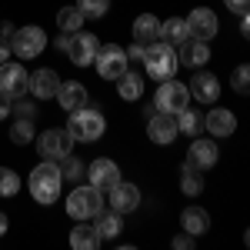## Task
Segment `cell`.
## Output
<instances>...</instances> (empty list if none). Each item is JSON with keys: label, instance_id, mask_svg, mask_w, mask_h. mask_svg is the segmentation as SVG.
<instances>
[{"label": "cell", "instance_id": "836d02e7", "mask_svg": "<svg viewBox=\"0 0 250 250\" xmlns=\"http://www.w3.org/2000/svg\"><path fill=\"white\" fill-rule=\"evenodd\" d=\"M233 90H237V94H247L250 90V67L247 63H240V67L233 70Z\"/></svg>", "mask_w": 250, "mask_h": 250}, {"label": "cell", "instance_id": "7c38bea8", "mask_svg": "<svg viewBox=\"0 0 250 250\" xmlns=\"http://www.w3.org/2000/svg\"><path fill=\"white\" fill-rule=\"evenodd\" d=\"M97 50H100V40H97L94 34H83V30L70 34L67 54H70V60H74L77 67H90V63H94V57H97Z\"/></svg>", "mask_w": 250, "mask_h": 250}, {"label": "cell", "instance_id": "d6a6232c", "mask_svg": "<svg viewBox=\"0 0 250 250\" xmlns=\"http://www.w3.org/2000/svg\"><path fill=\"white\" fill-rule=\"evenodd\" d=\"M83 170H87L83 160H77L74 154H67V157H63V164H60V177H67V180H80Z\"/></svg>", "mask_w": 250, "mask_h": 250}, {"label": "cell", "instance_id": "5b68a950", "mask_svg": "<svg viewBox=\"0 0 250 250\" xmlns=\"http://www.w3.org/2000/svg\"><path fill=\"white\" fill-rule=\"evenodd\" d=\"M43 47H47V34H43V27H34V23H27V27H20L10 34V54H17L20 60H34L43 54Z\"/></svg>", "mask_w": 250, "mask_h": 250}, {"label": "cell", "instance_id": "f35d334b", "mask_svg": "<svg viewBox=\"0 0 250 250\" xmlns=\"http://www.w3.org/2000/svg\"><path fill=\"white\" fill-rule=\"evenodd\" d=\"M17 110H20V117H27V120H34V104H23L17 97Z\"/></svg>", "mask_w": 250, "mask_h": 250}, {"label": "cell", "instance_id": "ba28073f", "mask_svg": "<svg viewBox=\"0 0 250 250\" xmlns=\"http://www.w3.org/2000/svg\"><path fill=\"white\" fill-rule=\"evenodd\" d=\"M94 63H97V74H100L104 80H117L124 70H127V54H124L120 43H100Z\"/></svg>", "mask_w": 250, "mask_h": 250}, {"label": "cell", "instance_id": "30bf717a", "mask_svg": "<svg viewBox=\"0 0 250 250\" xmlns=\"http://www.w3.org/2000/svg\"><path fill=\"white\" fill-rule=\"evenodd\" d=\"M27 80H30V74L23 70V63H14V60L0 63V94H7L10 100L27 94Z\"/></svg>", "mask_w": 250, "mask_h": 250}, {"label": "cell", "instance_id": "d590c367", "mask_svg": "<svg viewBox=\"0 0 250 250\" xmlns=\"http://www.w3.org/2000/svg\"><path fill=\"white\" fill-rule=\"evenodd\" d=\"M173 250H193V233H180V237H173Z\"/></svg>", "mask_w": 250, "mask_h": 250}, {"label": "cell", "instance_id": "2e32d148", "mask_svg": "<svg viewBox=\"0 0 250 250\" xmlns=\"http://www.w3.org/2000/svg\"><path fill=\"white\" fill-rule=\"evenodd\" d=\"M83 173L90 177V184H94L97 190H110L117 180H120V167H117L110 157H97V160H94V164H90Z\"/></svg>", "mask_w": 250, "mask_h": 250}, {"label": "cell", "instance_id": "cb8c5ba5", "mask_svg": "<svg viewBox=\"0 0 250 250\" xmlns=\"http://www.w3.org/2000/svg\"><path fill=\"white\" fill-rule=\"evenodd\" d=\"M100 233H97L94 224H77L74 230H70V247L74 250H97L100 247Z\"/></svg>", "mask_w": 250, "mask_h": 250}, {"label": "cell", "instance_id": "44dd1931", "mask_svg": "<svg viewBox=\"0 0 250 250\" xmlns=\"http://www.w3.org/2000/svg\"><path fill=\"white\" fill-rule=\"evenodd\" d=\"M134 40L137 43H157L160 40V20L154 17V14H140V17L134 20Z\"/></svg>", "mask_w": 250, "mask_h": 250}, {"label": "cell", "instance_id": "4316f807", "mask_svg": "<svg viewBox=\"0 0 250 250\" xmlns=\"http://www.w3.org/2000/svg\"><path fill=\"white\" fill-rule=\"evenodd\" d=\"M83 14H80L77 7H60L57 10V27L63 30V34H77L80 27H83Z\"/></svg>", "mask_w": 250, "mask_h": 250}, {"label": "cell", "instance_id": "83f0119b", "mask_svg": "<svg viewBox=\"0 0 250 250\" xmlns=\"http://www.w3.org/2000/svg\"><path fill=\"white\" fill-rule=\"evenodd\" d=\"M94 220H97V233H100V237H117V233H120V224H124L117 210H100Z\"/></svg>", "mask_w": 250, "mask_h": 250}, {"label": "cell", "instance_id": "603a6c76", "mask_svg": "<svg viewBox=\"0 0 250 250\" xmlns=\"http://www.w3.org/2000/svg\"><path fill=\"white\" fill-rule=\"evenodd\" d=\"M180 224H184V230L187 233H207L210 230V213L204 210V207H184V213H180Z\"/></svg>", "mask_w": 250, "mask_h": 250}, {"label": "cell", "instance_id": "ab89813d", "mask_svg": "<svg viewBox=\"0 0 250 250\" xmlns=\"http://www.w3.org/2000/svg\"><path fill=\"white\" fill-rule=\"evenodd\" d=\"M7 117H10V97L0 94V120H7Z\"/></svg>", "mask_w": 250, "mask_h": 250}, {"label": "cell", "instance_id": "9a60e30c", "mask_svg": "<svg viewBox=\"0 0 250 250\" xmlns=\"http://www.w3.org/2000/svg\"><path fill=\"white\" fill-rule=\"evenodd\" d=\"M210 60V47L207 40H197V37H187L180 47H177V63L180 67H190V70H200L204 63Z\"/></svg>", "mask_w": 250, "mask_h": 250}, {"label": "cell", "instance_id": "d4e9b609", "mask_svg": "<svg viewBox=\"0 0 250 250\" xmlns=\"http://www.w3.org/2000/svg\"><path fill=\"white\" fill-rule=\"evenodd\" d=\"M177 120V134H187V137H197L204 130V114L200 110H193V107H184V110H177L173 114Z\"/></svg>", "mask_w": 250, "mask_h": 250}, {"label": "cell", "instance_id": "7402d4cb", "mask_svg": "<svg viewBox=\"0 0 250 250\" xmlns=\"http://www.w3.org/2000/svg\"><path fill=\"white\" fill-rule=\"evenodd\" d=\"M190 37V27H187V20H180V17H170V20H164L160 23V40L164 43H170L173 50L184 43V40Z\"/></svg>", "mask_w": 250, "mask_h": 250}, {"label": "cell", "instance_id": "8992f818", "mask_svg": "<svg viewBox=\"0 0 250 250\" xmlns=\"http://www.w3.org/2000/svg\"><path fill=\"white\" fill-rule=\"evenodd\" d=\"M190 104V90H187V83H180V80H160V87H157L154 94V110L160 114H177V110H184Z\"/></svg>", "mask_w": 250, "mask_h": 250}, {"label": "cell", "instance_id": "8d00e7d4", "mask_svg": "<svg viewBox=\"0 0 250 250\" xmlns=\"http://www.w3.org/2000/svg\"><path fill=\"white\" fill-rule=\"evenodd\" d=\"M227 3V10H233V14H247L250 10V0H224Z\"/></svg>", "mask_w": 250, "mask_h": 250}, {"label": "cell", "instance_id": "ffe728a7", "mask_svg": "<svg viewBox=\"0 0 250 250\" xmlns=\"http://www.w3.org/2000/svg\"><path fill=\"white\" fill-rule=\"evenodd\" d=\"M204 127H207L210 137H230L237 130V117H233V110L213 107L210 114H204Z\"/></svg>", "mask_w": 250, "mask_h": 250}, {"label": "cell", "instance_id": "7a4b0ae2", "mask_svg": "<svg viewBox=\"0 0 250 250\" xmlns=\"http://www.w3.org/2000/svg\"><path fill=\"white\" fill-rule=\"evenodd\" d=\"M144 74H150L154 80H170L177 77V50H173L170 43H164V40H157V43H147L144 47Z\"/></svg>", "mask_w": 250, "mask_h": 250}, {"label": "cell", "instance_id": "e0dca14e", "mask_svg": "<svg viewBox=\"0 0 250 250\" xmlns=\"http://www.w3.org/2000/svg\"><path fill=\"white\" fill-rule=\"evenodd\" d=\"M147 117H150V120H147V134H150L154 144L167 147V144L177 140V120H173V114H160V110H154V114H147Z\"/></svg>", "mask_w": 250, "mask_h": 250}, {"label": "cell", "instance_id": "f546056e", "mask_svg": "<svg viewBox=\"0 0 250 250\" xmlns=\"http://www.w3.org/2000/svg\"><path fill=\"white\" fill-rule=\"evenodd\" d=\"M180 190L187 193V197H197V193H204V177H200V170H193V167H184V173H180Z\"/></svg>", "mask_w": 250, "mask_h": 250}, {"label": "cell", "instance_id": "f1b7e54d", "mask_svg": "<svg viewBox=\"0 0 250 250\" xmlns=\"http://www.w3.org/2000/svg\"><path fill=\"white\" fill-rule=\"evenodd\" d=\"M34 120H27V117H20V120H14L10 124V140L17 144V147H23V144H34Z\"/></svg>", "mask_w": 250, "mask_h": 250}, {"label": "cell", "instance_id": "5bb4252c", "mask_svg": "<svg viewBox=\"0 0 250 250\" xmlns=\"http://www.w3.org/2000/svg\"><path fill=\"white\" fill-rule=\"evenodd\" d=\"M187 27H190V37L210 40V37H217V30H220V20H217V14H213L210 7H193L190 17H187Z\"/></svg>", "mask_w": 250, "mask_h": 250}, {"label": "cell", "instance_id": "1f68e13d", "mask_svg": "<svg viewBox=\"0 0 250 250\" xmlns=\"http://www.w3.org/2000/svg\"><path fill=\"white\" fill-rule=\"evenodd\" d=\"M20 190V177L10 167H0V197H17Z\"/></svg>", "mask_w": 250, "mask_h": 250}, {"label": "cell", "instance_id": "6da1fadb", "mask_svg": "<svg viewBox=\"0 0 250 250\" xmlns=\"http://www.w3.org/2000/svg\"><path fill=\"white\" fill-rule=\"evenodd\" d=\"M60 184H63V177H60V167L54 160H40L37 167L30 170V180H27L30 197H34L37 204H43V207H50L60 197Z\"/></svg>", "mask_w": 250, "mask_h": 250}, {"label": "cell", "instance_id": "484cf974", "mask_svg": "<svg viewBox=\"0 0 250 250\" xmlns=\"http://www.w3.org/2000/svg\"><path fill=\"white\" fill-rule=\"evenodd\" d=\"M117 94H120V100H140V97H144V77L124 70V74L117 77Z\"/></svg>", "mask_w": 250, "mask_h": 250}, {"label": "cell", "instance_id": "4dcf8cb0", "mask_svg": "<svg viewBox=\"0 0 250 250\" xmlns=\"http://www.w3.org/2000/svg\"><path fill=\"white\" fill-rule=\"evenodd\" d=\"M77 10L83 14V17L100 20L107 10H110V0H77Z\"/></svg>", "mask_w": 250, "mask_h": 250}, {"label": "cell", "instance_id": "277c9868", "mask_svg": "<svg viewBox=\"0 0 250 250\" xmlns=\"http://www.w3.org/2000/svg\"><path fill=\"white\" fill-rule=\"evenodd\" d=\"M104 190H97L94 184H83L77 190H70L67 197V213L74 217V220H94L97 213L104 210Z\"/></svg>", "mask_w": 250, "mask_h": 250}, {"label": "cell", "instance_id": "7bdbcfd3", "mask_svg": "<svg viewBox=\"0 0 250 250\" xmlns=\"http://www.w3.org/2000/svg\"><path fill=\"white\" fill-rule=\"evenodd\" d=\"M67 43H70V34H63V37H57V50H63V54H67Z\"/></svg>", "mask_w": 250, "mask_h": 250}, {"label": "cell", "instance_id": "e575fe53", "mask_svg": "<svg viewBox=\"0 0 250 250\" xmlns=\"http://www.w3.org/2000/svg\"><path fill=\"white\" fill-rule=\"evenodd\" d=\"M124 54H127V63H130V60H137V63H140V60H144V43H137V40H134Z\"/></svg>", "mask_w": 250, "mask_h": 250}, {"label": "cell", "instance_id": "9c48e42d", "mask_svg": "<svg viewBox=\"0 0 250 250\" xmlns=\"http://www.w3.org/2000/svg\"><path fill=\"white\" fill-rule=\"evenodd\" d=\"M104 200H107L110 210H117L120 217H124V213H134L137 207H140V187H137V184H127V180H117Z\"/></svg>", "mask_w": 250, "mask_h": 250}, {"label": "cell", "instance_id": "60d3db41", "mask_svg": "<svg viewBox=\"0 0 250 250\" xmlns=\"http://www.w3.org/2000/svg\"><path fill=\"white\" fill-rule=\"evenodd\" d=\"M10 34H14V23L3 20V23H0V37H10Z\"/></svg>", "mask_w": 250, "mask_h": 250}, {"label": "cell", "instance_id": "52a82bcc", "mask_svg": "<svg viewBox=\"0 0 250 250\" xmlns=\"http://www.w3.org/2000/svg\"><path fill=\"white\" fill-rule=\"evenodd\" d=\"M34 147H37L40 160H63V157L70 154V147H74V137L67 134V130L50 127V130H43L40 137H34Z\"/></svg>", "mask_w": 250, "mask_h": 250}, {"label": "cell", "instance_id": "d6986e66", "mask_svg": "<svg viewBox=\"0 0 250 250\" xmlns=\"http://www.w3.org/2000/svg\"><path fill=\"white\" fill-rule=\"evenodd\" d=\"M57 104L70 114V110H80V107H87V87L80 83V80H60L57 87Z\"/></svg>", "mask_w": 250, "mask_h": 250}, {"label": "cell", "instance_id": "ac0fdd59", "mask_svg": "<svg viewBox=\"0 0 250 250\" xmlns=\"http://www.w3.org/2000/svg\"><path fill=\"white\" fill-rule=\"evenodd\" d=\"M57 87H60V77L54 70H47V67L34 70L30 80H27V94L34 97V100H50V97L57 94Z\"/></svg>", "mask_w": 250, "mask_h": 250}, {"label": "cell", "instance_id": "74e56055", "mask_svg": "<svg viewBox=\"0 0 250 250\" xmlns=\"http://www.w3.org/2000/svg\"><path fill=\"white\" fill-rule=\"evenodd\" d=\"M10 57H14V54H10V40H7V37H0V63H7Z\"/></svg>", "mask_w": 250, "mask_h": 250}, {"label": "cell", "instance_id": "4fadbf2b", "mask_svg": "<svg viewBox=\"0 0 250 250\" xmlns=\"http://www.w3.org/2000/svg\"><path fill=\"white\" fill-rule=\"evenodd\" d=\"M187 90H190L193 100H200V104L213 107L217 97H220V80L213 77L210 70H197V74L190 77V83H187Z\"/></svg>", "mask_w": 250, "mask_h": 250}, {"label": "cell", "instance_id": "ee69618b", "mask_svg": "<svg viewBox=\"0 0 250 250\" xmlns=\"http://www.w3.org/2000/svg\"><path fill=\"white\" fill-rule=\"evenodd\" d=\"M7 227H10V224H7V213L0 210V237H3V233H7Z\"/></svg>", "mask_w": 250, "mask_h": 250}, {"label": "cell", "instance_id": "3957f363", "mask_svg": "<svg viewBox=\"0 0 250 250\" xmlns=\"http://www.w3.org/2000/svg\"><path fill=\"white\" fill-rule=\"evenodd\" d=\"M107 130V120L100 110L94 107H80V110H70V120H67V134L74 137L77 144H94L100 140Z\"/></svg>", "mask_w": 250, "mask_h": 250}, {"label": "cell", "instance_id": "8fae6325", "mask_svg": "<svg viewBox=\"0 0 250 250\" xmlns=\"http://www.w3.org/2000/svg\"><path fill=\"white\" fill-rule=\"evenodd\" d=\"M220 160V150H217V144H213V137H197L190 144V150H187V167L193 170H210L213 164Z\"/></svg>", "mask_w": 250, "mask_h": 250}, {"label": "cell", "instance_id": "b9f144b4", "mask_svg": "<svg viewBox=\"0 0 250 250\" xmlns=\"http://www.w3.org/2000/svg\"><path fill=\"white\" fill-rule=\"evenodd\" d=\"M240 34H244V37L250 34V20H247V14H240Z\"/></svg>", "mask_w": 250, "mask_h": 250}]
</instances>
